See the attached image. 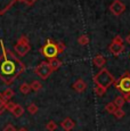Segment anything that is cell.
<instances>
[{"mask_svg":"<svg viewBox=\"0 0 130 131\" xmlns=\"http://www.w3.org/2000/svg\"><path fill=\"white\" fill-rule=\"evenodd\" d=\"M0 46L2 50L0 55V79L6 84H10L25 71L26 67L24 63L5 47L2 40H0Z\"/></svg>","mask_w":130,"mask_h":131,"instance_id":"6da1fadb","label":"cell"},{"mask_svg":"<svg viewBox=\"0 0 130 131\" xmlns=\"http://www.w3.org/2000/svg\"><path fill=\"white\" fill-rule=\"evenodd\" d=\"M92 80H94L96 85H99V87L105 88V89H107V88H110L111 85H113L114 82H115V78L111 74V72H110L109 70L105 69V67L101 69V71L98 73H96V74L94 75V78H92Z\"/></svg>","mask_w":130,"mask_h":131,"instance_id":"7a4b0ae2","label":"cell"},{"mask_svg":"<svg viewBox=\"0 0 130 131\" xmlns=\"http://www.w3.org/2000/svg\"><path fill=\"white\" fill-rule=\"evenodd\" d=\"M40 52L48 59L55 58V57H57V55L59 54L58 45H57V42L52 41L51 39H47L46 43H45L44 46L41 47V49H40Z\"/></svg>","mask_w":130,"mask_h":131,"instance_id":"3957f363","label":"cell"},{"mask_svg":"<svg viewBox=\"0 0 130 131\" xmlns=\"http://www.w3.org/2000/svg\"><path fill=\"white\" fill-rule=\"evenodd\" d=\"M113 85L122 95L129 94L130 92V72H128V71L124 72L119 79L115 80Z\"/></svg>","mask_w":130,"mask_h":131,"instance_id":"277c9868","label":"cell"},{"mask_svg":"<svg viewBox=\"0 0 130 131\" xmlns=\"http://www.w3.org/2000/svg\"><path fill=\"white\" fill-rule=\"evenodd\" d=\"M14 48H15V51L17 52V55H19V56H25L27 52L31 50V46H30V42H29L27 37L22 36L18 39V41H17V43L15 45Z\"/></svg>","mask_w":130,"mask_h":131,"instance_id":"5b68a950","label":"cell"},{"mask_svg":"<svg viewBox=\"0 0 130 131\" xmlns=\"http://www.w3.org/2000/svg\"><path fill=\"white\" fill-rule=\"evenodd\" d=\"M52 72L54 71L51 70V67H50V65H49L48 62H41L38 66L34 69V73L42 80H47L51 75Z\"/></svg>","mask_w":130,"mask_h":131,"instance_id":"8992f818","label":"cell"},{"mask_svg":"<svg viewBox=\"0 0 130 131\" xmlns=\"http://www.w3.org/2000/svg\"><path fill=\"white\" fill-rule=\"evenodd\" d=\"M109 50L112 55H114V56H119V55H121L124 50V45H123V40H122V38L120 36L114 37L113 41L111 42V45H110V47H109Z\"/></svg>","mask_w":130,"mask_h":131,"instance_id":"52a82bcc","label":"cell"},{"mask_svg":"<svg viewBox=\"0 0 130 131\" xmlns=\"http://www.w3.org/2000/svg\"><path fill=\"white\" fill-rule=\"evenodd\" d=\"M110 12L114 16H120L126 12V5L121 0H113V2L110 5Z\"/></svg>","mask_w":130,"mask_h":131,"instance_id":"ba28073f","label":"cell"},{"mask_svg":"<svg viewBox=\"0 0 130 131\" xmlns=\"http://www.w3.org/2000/svg\"><path fill=\"white\" fill-rule=\"evenodd\" d=\"M17 1L19 0H0V15L6 14Z\"/></svg>","mask_w":130,"mask_h":131,"instance_id":"9c48e42d","label":"cell"},{"mask_svg":"<svg viewBox=\"0 0 130 131\" xmlns=\"http://www.w3.org/2000/svg\"><path fill=\"white\" fill-rule=\"evenodd\" d=\"M61 127L63 128L64 131H71L75 127V123H74V121L72 120L71 117H66V119H64L61 122Z\"/></svg>","mask_w":130,"mask_h":131,"instance_id":"30bf717a","label":"cell"},{"mask_svg":"<svg viewBox=\"0 0 130 131\" xmlns=\"http://www.w3.org/2000/svg\"><path fill=\"white\" fill-rule=\"evenodd\" d=\"M92 64L95 65V66L99 67V69H103L105 66V64H106V58L103 56V55H96V56L92 58Z\"/></svg>","mask_w":130,"mask_h":131,"instance_id":"8fae6325","label":"cell"},{"mask_svg":"<svg viewBox=\"0 0 130 131\" xmlns=\"http://www.w3.org/2000/svg\"><path fill=\"white\" fill-rule=\"evenodd\" d=\"M72 88H73V89L75 90L77 92H83L84 90L87 89V83H86V82H84L82 79H78V80H77V81L73 83Z\"/></svg>","mask_w":130,"mask_h":131,"instance_id":"7c38bea8","label":"cell"},{"mask_svg":"<svg viewBox=\"0 0 130 131\" xmlns=\"http://www.w3.org/2000/svg\"><path fill=\"white\" fill-rule=\"evenodd\" d=\"M10 113L14 115L15 117H21L22 115L24 114V108H23V106H22V105L15 104V106H14L13 110H12Z\"/></svg>","mask_w":130,"mask_h":131,"instance_id":"4fadbf2b","label":"cell"},{"mask_svg":"<svg viewBox=\"0 0 130 131\" xmlns=\"http://www.w3.org/2000/svg\"><path fill=\"white\" fill-rule=\"evenodd\" d=\"M48 63H49V65H50L52 71H57V70L62 66V60L58 59L57 57H55V58H50L48 60Z\"/></svg>","mask_w":130,"mask_h":131,"instance_id":"5bb4252c","label":"cell"},{"mask_svg":"<svg viewBox=\"0 0 130 131\" xmlns=\"http://www.w3.org/2000/svg\"><path fill=\"white\" fill-rule=\"evenodd\" d=\"M1 95H2V97H4L6 100H10L12 98L14 97L15 92H14L13 89H10V88H7L6 90H4V92H1Z\"/></svg>","mask_w":130,"mask_h":131,"instance_id":"9a60e30c","label":"cell"},{"mask_svg":"<svg viewBox=\"0 0 130 131\" xmlns=\"http://www.w3.org/2000/svg\"><path fill=\"white\" fill-rule=\"evenodd\" d=\"M78 43L80 46H87L89 43V37L87 34H81L78 38Z\"/></svg>","mask_w":130,"mask_h":131,"instance_id":"2e32d148","label":"cell"},{"mask_svg":"<svg viewBox=\"0 0 130 131\" xmlns=\"http://www.w3.org/2000/svg\"><path fill=\"white\" fill-rule=\"evenodd\" d=\"M114 104H115V106L117 108H122L124 106V104H126V100H124L123 96H117V97L114 99Z\"/></svg>","mask_w":130,"mask_h":131,"instance_id":"e0dca14e","label":"cell"},{"mask_svg":"<svg viewBox=\"0 0 130 131\" xmlns=\"http://www.w3.org/2000/svg\"><path fill=\"white\" fill-rule=\"evenodd\" d=\"M116 108H117V107L115 106L114 102H110V103H107L106 106H105V111H106L107 113H110V114H113V113L115 112Z\"/></svg>","mask_w":130,"mask_h":131,"instance_id":"ac0fdd59","label":"cell"},{"mask_svg":"<svg viewBox=\"0 0 130 131\" xmlns=\"http://www.w3.org/2000/svg\"><path fill=\"white\" fill-rule=\"evenodd\" d=\"M30 87H31V90H33V91H39V90H41L42 88V84L40 81H32L31 84H30Z\"/></svg>","mask_w":130,"mask_h":131,"instance_id":"d6986e66","label":"cell"},{"mask_svg":"<svg viewBox=\"0 0 130 131\" xmlns=\"http://www.w3.org/2000/svg\"><path fill=\"white\" fill-rule=\"evenodd\" d=\"M19 91H21L23 95H27V94H30V91H31V87H30L29 83H23V84H21V87H19Z\"/></svg>","mask_w":130,"mask_h":131,"instance_id":"ffe728a7","label":"cell"},{"mask_svg":"<svg viewBox=\"0 0 130 131\" xmlns=\"http://www.w3.org/2000/svg\"><path fill=\"white\" fill-rule=\"evenodd\" d=\"M106 90H107V89L99 87V85H95V88H94L95 94H96L97 96H99V97H102V96H104L105 94H106Z\"/></svg>","mask_w":130,"mask_h":131,"instance_id":"44dd1931","label":"cell"},{"mask_svg":"<svg viewBox=\"0 0 130 131\" xmlns=\"http://www.w3.org/2000/svg\"><path fill=\"white\" fill-rule=\"evenodd\" d=\"M38 106H37L34 103H32V104H30L29 106H27V112L30 113L31 115H34V114H37L38 113Z\"/></svg>","mask_w":130,"mask_h":131,"instance_id":"7402d4cb","label":"cell"},{"mask_svg":"<svg viewBox=\"0 0 130 131\" xmlns=\"http://www.w3.org/2000/svg\"><path fill=\"white\" fill-rule=\"evenodd\" d=\"M113 115L116 117V119H122V117L126 115V113H124L123 108H116L115 112L113 113Z\"/></svg>","mask_w":130,"mask_h":131,"instance_id":"603a6c76","label":"cell"},{"mask_svg":"<svg viewBox=\"0 0 130 131\" xmlns=\"http://www.w3.org/2000/svg\"><path fill=\"white\" fill-rule=\"evenodd\" d=\"M6 103H7V100L5 99L4 97H2V95H1V92H0V115L2 114V113L5 112V106H6Z\"/></svg>","mask_w":130,"mask_h":131,"instance_id":"cb8c5ba5","label":"cell"},{"mask_svg":"<svg viewBox=\"0 0 130 131\" xmlns=\"http://www.w3.org/2000/svg\"><path fill=\"white\" fill-rule=\"evenodd\" d=\"M46 129L48 130V131H55V130L57 129L56 122H54V121H49V122L46 124Z\"/></svg>","mask_w":130,"mask_h":131,"instance_id":"d4e9b609","label":"cell"},{"mask_svg":"<svg viewBox=\"0 0 130 131\" xmlns=\"http://www.w3.org/2000/svg\"><path fill=\"white\" fill-rule=\"evenodd\" d=\"M14 106H15V103H14V102H10V100H7L6 106H5V110H7L8 112H12V110L14 108Z\"/></svg>","mask_w":130,"mask_h":131,"instance_id":"484cf974","label":"cell"},{"mask_svg":"<svg viewBox=\"0 0 130 131\" xmlns=\"http://www.w3.org/2000/svg\"><path fill=\"white\" fill-rule=\"evenodd\" d=\"M2 131H16V128H15L13 124L8 123V124H7L6 127L4 128V130H2Z\"/></svg>","mask_w":130,"mask_h":131,"instance_id":"4316f807","label":"cell"},{"mask_svg":"<svg viewBox=\"0 0 130 131\" xmlns=\"http://www.w3.org/2000/svg\"><path fill=\"white\" fill-rule=\"evenodd\" d=\"M19 1L27 5V6H32V5H34L37 2V0H19Z\"/></svg>","mask_w":130,"mask_h":131,"instance_id":"83f0119b","label":"cell"},{"mask_svg":"<svg viewBox=\"0 0 130 131\" xmlns=\"http://www.w3.org/2000/svg\"><path fill=\"white\" fill-rule=\"evenodd\" d=\"M57 45H58V49H59V54H62V52L65 50V45L63 42H57Z\"/></svg>","mask_w":130,"mask_h":131,"instance_id":"f1b7e54d","label":"cell"},{"mask_svg":"<svg viewBox=\"0 0 130 131\" xmlns=\"http://www.w3.org/2000/svg\"><path fill=\"white\" fill-rule=\"evenodd\" d=\"M124 98V100H126V103H130V92L129 94H123L122 95Z\"/></svg>","mask_w":130,"mask_h":131,"instance_id":"f546056e","label":"cell"},{"mask_svg":"<svg viewBox=\"0 0 130 131\" xmlns=\"http://www.w3.org/2000/svg\"><path fill=\"white\" fill-rule=\"evenodd\" d=\"M126 41H127V42H128V43L130 45V34H128V37L126 38Z\"/></svg>","mask_w":130,"mask_h":131,"instance_id":"4dcf8cb0","label":"cell"},{"mask_svg":"<svg viewBox=\"0 0 130 131\" xmlns=\"http://www.w3.org/2000/svg\"><path fill=\"white\" fill-rule=\"evenodd\" d=\"M17 131H27V129L26 128H21V129H18Z\"/></svg>","mask_w":130,"mask_h":131,"instance_id":"1f68e13d","label":"cell"},{"mask_svg":"<svg viewBox=\"0 0 130 131\" xmlns=\"http://www.w3.org/2000/svg\"><path fill=\"white\" fill-rule=\"evenodd\" d=\"M129 58H130V55H129Z\"/></svg>","mask_w":130,"mask_h":131,"instance_id":"d6a6232c","label":"cell"}]
</instances>
